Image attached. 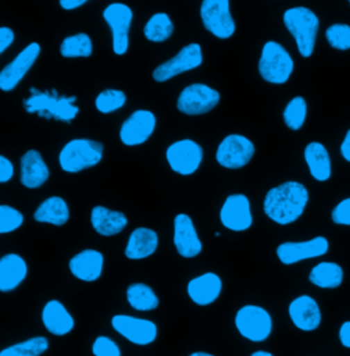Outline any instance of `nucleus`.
Here are the masks:
<instances>
[{
  "label": "nucleus",
  "instance_id": "9d476101",
  "mask_svg": "<svg viewBox=\"0 0 350 356\" xmlns=\"http://www.w3.org/2000/svg\"><path fill=\"white\" fill-rule=\"evenodd\" d=\"M220 93L206 84H192L183 89L176 100V107L186 115H201L218 106Z\"/></svg>",
  "mask_w": 350,
  "mask_h": 356
},
{
  "label": "nucleus",
  "instance_id": "2f4dec72",
  "mask_svg": "<svg viewBox=\"0 0 350 356\" xmlns=\"http://www.w3.org/2000/svg\"><path fill=\"white\" fill-rule=\"evenodd\" d=\"M93 44L87 33H77L66 38L60 45V54L65 58H88L92 55Z\"/></svg>",
  "mask_w": 350,
  "mask_h": 356
},
{
  "label": "nucleus",
  "instance_id": "a211bd4d",
  "mask_svg": "<svg viewBox=\"0 0 350 356\" xmlns=\"http://www.w3.org/2000/svg\"><path fill=\"white\" fill-rule=\"evenodd\" d=\"M174 244L178 254L183 258H194L203 250L194 223L186 214H178L175 217Z\"/></svg>",
  "mask_w": 350,
  "mask_h": 356
},
{
  "label": "nucleus",
  "instance_id": "6e6552de",
  "mask_svg": "<svg viewBox=\"0 0 350 356\" xmlns=\"http://www.w3.org/2000/svg\"><path fill=\"white\" fill-rule=\"evenodd\" d=\"M255 155L253 143L241 134H230L222 140L217 151V162L226 169H241Z\"/></svg>",
  "mask_w": 350,
  "mask_h": 356
},
{
  "label": "nucleus",
  "instance_id": "58836bf2",
  "mask_svg": "<svg viewBox=\"0 0 350 356\" xmlns=\"http://www.w3.org/2000/svg\"><path fill=\"white\" fill-rule=\"evenodd\" d=\"M333 221L338 225H347L350 226V197L342 200L331 214Z\"/></svg>",
  "mask_w": 350,
  "mask_h": 356
},
{
  "label": "nucleus",
  "instance_id": "f03ea898",
  "mask_svg": "<svg viewBox=\"0 0 350 356\" xmlns=\"http://www.w3.org/2000/svg\"><path fill=\"white\" fill-rule=\"evenodd\" d=\"M32 96L24 102L28 113H38L43 118H56L59 121L72 122L80 108L76 106V96H58L55 90L40 92L31 89Z\"/></svg>",
  "mask_w": 350,
  "mask_h": 356
},
{
  "label": "nucleus",
  "instance_id": "0eeeda50",
  "mask_svg": "<svg viewBox=\"0 0 350 356\" xmlns=\"http://www.w3.org/2000/svg\"><path fill=\"white\" fill-rule=\"evenodd\" d=\"M235 326L242 337L262 343L272 332V318L259 306H245L235 315Z\"/></svg>",
  "mask_w": 350,
  "mask_h": 356
},
{
  "label": "nucleus",
  "instance_id": "b1692460",
  "mask_svg": "<svg viewBox=\"0 0 350 356\" xmlns=\"http://www.w3.org/2000/svg\"><path fill=\"white\" fill-rule=\"evenodd\" d=\"M42 318L45 329L53 336H65L74 329L73 316L58 300H49L44 306Z\"/></svg>",
  "mask_w": 350,
  "mask_h": 356
},
{
  "label": "nucleus",
  "instance_id": "20e7f679",
  "mask_svg": "<svg viewBox=\"0 0 350 356\" xmlns=\"http://www.w3.org/2000/svg\"><path fill=\"white\" fill-rule=\"evenodd\" d=\"M283 22L293 35L299 52L304 58H309L313 54L319 31L317 15L306 7H293L285 11Z\"/></svg>",
  "mask_w": 350,
  "mask_h": 356
},
{
  "label": "nucleus",
  "instance_id": "7c9ffc66",
  "mask_svg": "<svg viewBox=\"0 0 350 356\" xmlns=\"http://www.w3.org/2000/svg\"><path fill=\"white\" fill-rule=\"evenodd\" d=\"M174 32V24L165 13H158L149 18L144 28V35L149 42L163 43L172 38Z\"/></svg>",
  "mask_w": 350,
  "mask_h": 356
},
{
  "label": "nucleus",
  "instance_id": "37998d69",
  "mask_svg": "<svg viewBox=\"0 0 350 356\" xmlns=\"http://www.w3.org/2000/svg\"><path fill=\"white\" fill-rule=\"evenodd\" d=\"M341 154H342V156L345 158V161L350 162V129L348 131V134H345V138H344V141H342Z\"/></svg>",
  "mask_w": 350,
  "mask_h": 356
},
{
  "label": "nucleus",
  "instance_id": "bb28decb",
  "mask_svg": "<svg viewBox=\"0 0 350 356\" xmlns=\"http://www.w3.org/2000/svg\"><path fill=\"white\" fill-rule=\"evenodd\" d=\"M306 165L310 176L317 181H327L331 177V161L326 147L320 143H309L304 151Z\"/></svg>",
  "mask_w": 350,
  "mask_h": 356
},
{
  "label": "nucleus",
  "instance_id": "39448f33",
  "mask_svg": "<svg viewBox=\"0 0 350 356\" xmlns=\"http://www.w3.org/2000/svg\"><path fill=\"white\" fill-rule=\"evenodd\" d=\"M294 70L290 54L276 42H267L259 60V73L269 84L282 86L288 83Z\"/></svg>",
  "mask_w": 350,
  "mask_h": 356
},
{
  "label": "nucleus",
  "instance_id": "c9c22d12",
  "mask_svg": "<svg viewBox=\"0 0 350 356\" xmlns=\"http://www.w3.org/2000/svg\"><path fill=\"white\" fill-rule=\"evenodd\" d=\"M326 39L330 45L340 51L350 49V26L347 24H334L326 31Z\"/></svg>",
  "mask_w": 350,
  "mask_h": 356
},
{
  "label": "nucleus",
  "instance_id": "ddd939ff",
  "mask_svg": "<svg viewBox=\"0 0 350 356\" xmlns=\"http://www.w3.org/2000/svg\"><path fill=\"white\" fill-rule=\"evenodd\" d=\"M112 327L135 346L152 344L158 337V326L148 319L131 315H115L111 321Z\"/></svg>",
  "mask_w": 350,
  "mask_h": 356
},
{
  "label": "nucleus",
  "instance_id": "4c0bfd02",
  "mask_svg": "<svg viewBox=\"0 0 350 356\" xmlns=\"http://www.w3.org/2000/svg\"><path fill=\"white\" fill-rule=\"evenodd\" d=\"M92 351L94 356H121L118 344H115L111 339L106 336H100L94 340Z\"/></svg>",
  "mask_w": 350,
  "mask_h": 356
},
{
  "label": "nucleus",
  "instance_id": "f257e3e1",
  "mask_svg": "<svg viewBox=\"0 0 350 356\" xmlns=\"http://www.w3.org/2000/svg\"><path fill=\"white\" fill-rule=\"evenodd\" d=\"M308 200L309 193L303 184L288 181L267 192L262 207L271 221L289 225L303 216Z\"/></svg>",
  "mask_w": 350,
  "mask_h": 356
},
{
  "label": "nucleus",
  "instance_id": "72a5a7b5",
  "mask_svg": "<svg viewBox=\"0 0 350 356\" xmlns=\"http://www.w3.org/2000/svg\"><path fill=\"white\" fill-rule=\"evenodd\" d=\"M48 350L45 337H33L28 341L8 347L0 353V356H40Z\"/></svg>",
  "mask_w": 350,
  "mask_h": 356
},
{
  "label": "nucleus",
  "instance_id": "f3484780",
  "mask_svg": "<svg viewBox=\"0 0 350 356\" xmlns=\"http://www.w3.org/2000/svg\"><path fill=\"white\" fill-rule=\"evenodd\" d=\"M156 128V117L148 110H137L121 127V141L125 145H140L145 143Z\"/></svg>",
  "mask_w": 350,
  "mask_h": 356
},
{
  "label": "nucleus",
  "instance_id": "423d86ee",
  "mask_svg": "<svg viewBox=\"0 0 350 356\" xmlns=\"http://www.w3.org/2000/svg\"><path fill=\"white\" fill-rule=\"evenodd\" d=\"M200 15L208 32L218 39H230L235 32V22L230 13L228 0H204Z\"/></svg>",
  "mask_w": 350,
  "mask_h": 356
},
{
  "label": "nucleus",
  "instance_id": "a19ab883",
  "mask_svg": "<svg viewBox=\"0 0 350 356\" xmlns=\"http://www.w3.org/2000/svg\"><path fill=\"white\" fill-rule=\"evenodd\" d=\"M14 32L10 28H0V54H3L10 45L14 43Z\"/></svg>",
  "mask_w": 350,
  "mask_h": 356
},
{
  "label": "nucleus",
  "instance_id": "1a4fd4ad",
  "mask_svg": "<svg viewBox=\"0 0 350 356\" xmlns=\"http://www.w3.org/2000/svg\"><path fill=\"white\" fill-rule=\"evenodd\" d=\"M203 155L201 145L190 138L175 141L166 151V159L172 170L181 176L196 173L203 162Z\"/></svg>",
  "mask_w": 350,
  "mask_h": 356
},
{
  "label": "nucleus",
  "instance_id": "79ce46f5",
  "mask_svg": "<svg viewBox=\"0 0 350 356\" xmlns=\"http://www.w3.org/2000/svg\"><path fill=\"white\" fill-rule=\"evenodd\" d=\"M340 339L344 347L350 348V321L345 322L340 329Z\"/></svg>",
  "mask_w": 350,
  "mask_h": 356
},
{
  "label": "nucleus",
  "instance_id": "dca6fc26",
  "mask_svg": "<svg viewBox=\"0 0 350 356\" xmlns=\"http://www.w3.org/2000/svg\"><path fill=\"white\" fill-rule=\"evenodd\" d=\"M40 44L32 43L28 45L25 49H22L17 58L8 63L0 73V89L4 92L12 90L15 88L21 80L26 76V73L31 70V67L35 65L36 59L40 55Z\"/></svg>",
  "mask_w": 350,
  "mask_h": 356
},
{
  "label": "nucleus",
  "instance_id": "4468645a",
  "mask_svg": "<svg viewBox=\"0 0 350 356\" xmlns=\"http://www.w3.org/2000/svg\"><path fill=\"white\" fill-rule=\"evenodd\" d=\"M219 218L224 227L233 232L248 230L253 223L249 199L241 193L230 195L220 209Z\"/></svg>",
  "mask_w": 350,
  "mask_h": 356
},
{
  "label": "nucleus",
  "instance_id": "412c9836",
  "mask_svg": "<svg viewBox=\"0 0 350 356\" xmlns=\"http://www.w3.org/2000/svg\"><path fill=\"white\" fill-rule=\"evenodd\" d=\"M49 178V169L43 156L36 149L26 151L21 158V182L24 186L35 189L40 188Z\"/></svg>",
  "mask_w": 350,
  "mask_h": 356
},
{
  "label": "nucleus",
  "instance_id": "4be33fe9",
  "mask_svg": "<svg viewBox=\"0 0 350 356\" xmlns=\"http://www.w3.org/2000/svg\"><path fill=\"white\" fill-rule=\"evenodd\" d=\"M104 257L96 250H84L72 258L69 267L73 275L81 281L93 282L100 278Z\"/></svg>",
  "mask_w": 350,
  "mask_h": 356
},
{
  "label": "nucleus",
  "instance_id": "e433bc0d",
  "mask_svg": "<svg viewBox=\"0 0 350 356\" xmlns=\"http://www.w3.org/2000/svg\"><path fill=\"white\" fill-rule=\"evenodd\" d=\"M22 223H24V216L18 210L6 204L0 206V233L1 234L17 230Z\"/></svg>",
  "mask_w": 350,
  "mask_h": 356
},
{
  "label": "nucleus",
  "instance_id": "6ab92c4d",
  "mask_svg": "<svg viewBox=\"0 0 350 356\" xmlns=\"http://www.w3.org/2000/svg\"><path fill=\"white\" fill-rule=\"evenodd\" d=\"M289 315L300 330L312 332L319 327L322 322V312L315 299L310 296H300L289 306Z\"/></svg>",
  "mask_w": 350,
  "mask_h": 356
},
{
  "label": "nucleus",
  "instance_id": "49530a36",
  "mask_svg": "<svg viewBox=\"0 0 350 356\" xmlns=\"http://www.w3.org/2000/svg\"><path fill=\"white\" fill-rule=\"evenodd\" d=\"M189 356H214L210 355V354H206V353H194V354H192V355Z\"/></svg>",
  "mask_w": 350,
  "mask_h": 356
},
{
  "label": "nucleus",
  "instance_id": "f8f14e48",
  "mask_svg": "<svg viewBox=\"0 0 350 356\" xmlns=\"http://www.w3.org/2000/svg\"><path fill=\"white\" fill-rule=\"evenodd\" d=\"M103 17L112 32V48L117 55H125L129 48V31L133 21L131 7L122 3L110 4Z\"/></svg>",
  "mask_w": 350,
  "mask_h": 356
},
{
  "label": "nucleus",
  "instance_id": "7ed1b4c3",
  "mask_svg": "<svg viewBox=\"0 0 350 356\" xmlns=\"http://www.w3.org/2000/svg\"><path fill=\"white\" fill-rule=\"evenodd\" d=\"M101 143L89 138L70 140L59 154V165L66 173H80L99 165L103 159Z\"/></svg>",
  "mask_w": 350,
  "mask_h": 356
},
{
  "label": "nucleus",
  "instance_id": "c03bdc74",
  "mask_svg": "<svg viewBox=\"0 0 350 356\" xmlns=\"http://www.w3.org/2000/svg\"><path fill=\"white\" fill-rule=\"evenodd\" d=\"M87 1L85 0H60V6L65 8V10H74V8H78L80 6L85 4Z\"/></svg>",
  "mask_w": 350,
  "mask_h": 356
},
{
  "label": "nucleus",
  "instance_id": "473e14b6",
  "mask_svg": "<svg viewBox=\"0 0 350 356\" xmlns=\"http://www.w3.org/2000/svg\"><path fill=\"white\" fill-rule=\"evenodd\" d=\"M306 120V102L303 96L293 97L283 111V121L292 131H300Z\"/></svg>",
  "mask_w": 350,
  "mask_h": 356
},
{
  "label": "nucleus",
  "instance_id": "a18cd8bd",
  "mask_svg": "<svg viewBox=\"0 0 350 356\" xmlns=\"http://www.w3.org/2000/svg\"><path fill=\"white\" fill-rule=\"evenodd\" d=\"M251 356H274L272 354H269V353H265V351H258V353H255V354H252Z\"/></svg>",
  "mask_w": 350,
  "mask_h": 356
},
{
  "label": "nucleus",
  "instance_id": "ea45409f",
  "mask_svg": "<svg viewBox=\"0 0 350 356\" xmlns=\"http://www.w3.org/2000/svg\"><path fill=\"white\" fill-rule=\"evenodd\" d=\"M14 176V166L12 163L6 158L0 156V182L6 184Z\"/></svg>",
  "mask_w": 350,
  "mask_h": 356
},
{
  "label": "nucleus",
  "instance_id": "aec40b11",
  "mask_svg": "<svg viewBox=\"0 0 350 356\" xmlns=\"http://www.w3.org/2000/svg\"><path fill=\"white\" fill-rule=\"evenodd\" d=\"M222 292V280L215 273H206L188 284V295L197 306L212 305Z\"/></svg>",
  "mask_w": 350,
  "mask_h": 356
},
{
  "label": "nucleus",
  "instance_id": "a878e982",
  "mask_svg": "<svg viewBox=\"0 0 350 356\" xmlns=\"http://www.w3.org/2000/svg\"><path fill=\"white\" fill-rule=\"evenodd\" d=\"M28 274L26 262L17 254H8L0 259V291H14Z\"/></svg>",
  "mask_w": 350,
  "mask_h": 356
},
{
  "label": "nucleus",
  "instance_id": "393cba45",
  "mask_svg": "<svg viewBox=\"0 0 350 356\" xmlns=\"http://www.w3.org/2000/svg\"><path fill=\"white\" fill-rule=\"evenodd\" d=\"M90 222L99 234L110 237L121 233L126 227L128 218L124 213L112 211L103 206H96L90 213Z\"/></svg>",
  "mask_w": 350,
  "mask_h": 356
},
{
  "label": "nucleus",
  "instance_id": "c85d7f7f",
  "mask_svg": "<svg viewBox=\"0 0 350 356\" xmlns=\"http://www.w3.org/2000/svg\"><path fill=\"white\" fill-rule=\"evenodd\" d=\"M309 281L323 289L338 288L344 281L342 267L333 262H322L312 268Z\"/></svg>",
  "mask_w": 350,
  "mask_h": 356
},
{
  "label": "nucleus",
  "instance_id": "9b49d317",
  "mask_svg": "<svg viewBox=\"0 0 350 356\" xmlns=\"http://www.w3.org/2000/svg\"><path fill=\"white\" fill-rule=\"evenodd\" d=\"M201 63H203L201 45L192 43V44L183 47L174 58L159 65L153 70L152 77L158 83H165L181 73L190 72V70L199 67Z\"/></svg>",
  "mask_w": 350,
  "mask_h": 356
},
{
  "label": "nucleus",
  "instance_id": "f704fd0d",
  "mask_svg": "<svg viewBox=\"0 0 350 356\" xmlns=\"http://www.w3.org/2000/svg\"><path fill=\"white\" fill-rule=\"evenodd\" d=\"M126 103V95L118 89H106L96 97V108L103 114L114 113L122 108Z\"/></svg>",
  "mask_w": 350,
  "mask_h": 356
},
{
  "label": "nucleus",
  "instance_id": "2eb2a0df",
  "mask_svg": "<svg viewBox=\"0 0 350 356\" xmlns=\"http://www.w3.org/2000/svg\"><path fill=\"white\" fill-rule=\"evenodd\" d=\"M328 251V241L326 237H315L301 243H282L276 248V255L283 265H294L297 262L319 258L326 255Z\"/></svg>",
  "mask_w": 350,
  "mask_h": 356
},
{
  "label": "nucleus",
  "instance_id": "5701e85b",
  "mask_svg": "<svg viewBox=\"0 0 350 356\" xmlns=\"http://www.w3.org/2000/svg\"><path fill=\"white\" fill-rule=\"evenodd\" d=\"M159 244L158 233L148 227H137L131 232L125 255L131 261H140L151 257Z\"/></svg>",
  "mask_w": 350,
  "mask_h": 356
},
{
  "label": "nucleus",
  "instance_id": "c756f323",
  "mask_svg": "<svg viewBox=\"0 0 350 356\" xmlns=\"http://www.w3.org/2000/svg\"><path fill=\"white\" fill-rule=\"evenodd\" d=\"M126 296L129 305L137 312H152L159 306V299L153 289L141 282L131 285Z\"/></svg>",
  "mask_w": 350,
  "mask_h": 356
},
{
  "label": "nucleus",
  "instance_id": "cd10ccee",
  "mask_svg": "<svg viewBox=\"0 0 350 356\" xmlns=\"http://www.w3.org/2000/svg\"><path fill=\"white\" fill-rule=\"evenodd\" d=\"M35 220L38 222L51 223L55 226H62L69 221L70 211L67 203L59 197L52 196L44 200L43 203L35 211Z\"/></svg>",
  "mask_w": 350,
  "mask_h": 356
}]
</instances>
